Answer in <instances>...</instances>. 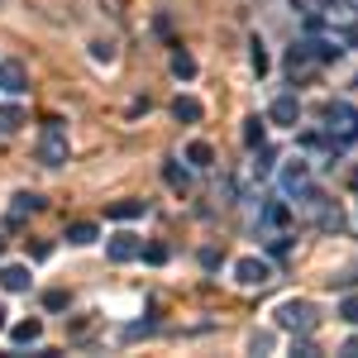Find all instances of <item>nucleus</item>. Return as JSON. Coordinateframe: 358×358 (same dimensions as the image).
Wrapping results in <instances>:
<instances>
[{
  "mask_svg": "<svg viewBox=\"0 0 358 358\" xmlns=\"http://www.w3.org/2000/svg\"><path fill=\"white\" fill-rule=\"evenodd\" d=\"M38 158L48 167H62L67 163V120H43V129H38Z\"/></svg>",
  "mask_w": 358,
  "mask_h": 358,
  "instance_id": "nucleus-1",
  "label": "nucleus"
},
{
  "mask_svg": "<svg viewBox=\"0 0 358 358\" xmlns=\"http://www.w3.org/2000/svg\"><path fill=\"white\" fill-rule=\"evenodd\" d=\"M325 138H330L334 148L358 138V110L349 106V101H334L330 110H325Z\"/></svg>",
  "mask_w": 358,
  "mask_h": 358,
  "instance_id": "nucleus-2",
  "label": "nucleus"
},
{
  "mask_svg": "<svg viewBox=\"0 0 358 358\" xmlns=\"http://www.w3.org/2000/svg\"><path fill=\"white\" fill-rule=\"evenodd\" d=\"M273 315H277V325L292 330V334H310L315 330V306L310 301H282Z\"/></svg>",
  "mask_w": 358,
  "mask_h": 358,
  "instance_id": "nucleus-3",
  "label": "nucleus"
},
{
  "mask_svg": "<svg viewBox=\"0 0 358 358\" xmlns=\"http://www.w3.org/2000/svg\"><path fill=\"white\" fill-rule=\"evenodd\" d=\"M234 282H239V287H268V282H273V268H268L263 258H239V263H234Z\"/></svg>",
  "mask_w": 358,
  "mask_h": 358,
  "instance_id": "nucleus-4",
  "label": "nucleus"
},
{
  "mask_svg": "<svg viewBox=\"0 0 358 358\" xmlns=\"http://www.w3.org/2000/svg\"><path fill=\"white\" fill-rule=\"evenodd\" d=\"M0 91H5V96H24V91H29L24 62H15V57H10V62H0Z\"/></svg>",
  "mask_w": 358,
  "mask_h": 358,
  "instance_id": "nucleus-5",
  "label": "nucleus"
},
{
  "mask_svg": "<svg viewBox=\"0 0 358 358\" xmlns=\"http://www.w3.org/2000/svg\"><path fill=\"white\" fill-rule=\"evenodd\" d=\"M106 253H110V263H134L138 253H143V244H138V234H115L110 244H106Z\"/></svg>",
  "mask_w": 358,
  "mask_h": 358,
  "instance_id": "nucleus-6",
  "label": "nucleus"
},
{
  "mask_svg": "<svg viewBox=\"0 0 358 358\" xmlns=\"http://www.w3.org/2000/svg\"><path fill=\"white\" fill-rule=\"evenodd\" d=\"M306 187H310V167H306L301 158H296V163H287V167H282V192H287V196H301Z\"/></svg>",
  "mask_w": 358,
  "mask_h": 358,
  "instance_id": "nucleus-7",
  "label": "nucleus"
},
{
  "mask_svg": "<svg viewBox=\"0 0 358 358\" xmlns=\"http://www.w3.org/2000/svg\"><path fill=\"white\" fill-rule=\"evenodd\" d=\"M38 210H43V196L38 192H20L15 201H10V224L29 220V215H38Z\"/></svg>",
  "mask_w": 358,
  "mask_h": 358,
  "instance_id": "nucleus-8",
  "label": "nucleus"
},
{
  "mask_svg": "<svg viewBox=\"0 0 358 358\" xmlns=\"http://www.w3.org/2000/svg\"><path fill=\"white\" fill-rule=\"evenodd\" d=\"M296 115H301L296 96H277L273 106H268V120H273V124H296Z\"/></svg>",
  "mask_w": 358,
  "mask_h": 358,
  "instance_id": "nucleus-9",
  "label": "nucleus"
},
{
  "mask_svg": "<svg viewBox=\"0 0 358 358\" xmlns=\"http://www.w3.org/2000/svg\"><path fill=\"white\" fill-rule=\"evenodd\" d=\"M29 282H34V277H29V268H20V263L0 268V287H5V292H29Z\"/></svg>",
  "mask_w": 358,
  "mask_h": 358,
  "instance_id": "nucleus-10",
  "label": "nucleus"
},
{
  "mask_svg": "<svg viewBox=\"0 0 358 358\" xmlns=\"http://www.w3.org/2000/svg\"><path fill=\"white\" fill-rule=\"evenodd\" d=\"M143 210H148V201H115V206H106L110 220H138Z\"/></svg>",
  "mask_w": 358,
  "mask_h": 358,
  "instance_id": "nucleus-11",
  "label": "nucleus"
},
{
  "mask_svg": "<svg viewBox=\"0 0 358 358\" xmlns=\"http://www.w3.org/2000/svg\"><path fill=\"white\" fill-rule=\"evenodd\" d=\"M172 115H177L182 124H196V120H201V101H196V96H177V101H172Z\"/></svg>",
  "mask_w": 358,
  "mask_h": 358,
  "instance_id": "nucleus-12",
  "label": "nucleus"
},
{
  "mask_svg": "<svg viewBox=\"0 0 358 358\" xmlns=\"http://www.w3.org/2000/svg\"><path fill=\"white\" fill-rule=\"evenodd\" d=\"M38 334H43V325L29 315V320H20V325L10 330V339H15V344H38Z\"/></svg>",
  "mask_w": 358,
  "mask_h": 358,
  "instance_id": "nucleus-13",
  "label": "nucleus"
},
{
  "mask_svg": "<svg viewBox=\"0 0 358 358\" xmlns=\"http://www.w3.org/2000/svg\"><path fill=\"white\" fill-rule=\"evenodd\" d=\"M187 163H192V167H210V163H215V148H210L206 138H196L192 148H187Z\"/></svg>",
  "mask_w": 358,
  "mask_h": 358,
  "instance_id": "nucleus-14",
  "label": "nucleus"
},
{
  "mask_svg": "<svg viewBox=\"0 0 358 358\" xmlns=\"http://www.w3.org/2000/svg\"><path fill=\"white\" fill-rule=\"evenodd\" d=\"M163 182L172 187V192H187V187H192V177H187V167H177V163H167V167H163Z\"/></svg>",
  "mask_w": 358,
  "mask_h": 358,
  "instance_id": "nucleus-15",
  "label": "nucleus"
},
{
  "mask_svg": "<svg viewBox=\"0 0 358 358\" xmlns=\"http://www.w3.org/2000/svg\"><path fill=\"white\" fill-rule=\"evenodd\" d=\"M24 124V110L20 106H0V134H15Z\"/></svg>",
  "mask_w": 358,
  "mask_h": 358,
  "instance_id": "nucleus-16",
  "label": "nucleus"
},
{
  "mask_svg": "<svg viewBox=\"0 0 358 358\" xmlns=\"http://www.w3.org/2000/svg\"><path fill=\"white\" fill-rule=\"evenodd\" d=\"M172 72H177L182 82H187V77H196V57L187 53V48H177V53H172Z\"/></svg>",
  "mask_w": 358,
  "mask_h": 358,
  "instance_id": "nucleus-17",
  "label": "nucleus"
},
{
  "mask_svg": "<svg viewBox=\"0 0 358 358\" xmlns=\"http://www.w3.org/2000/svg\"><path fill=\"white\" fill-rule=\"evenodd\" d=\"M287 220H292L287 201H268V206H263V224H287Z\"/></svg>",
  "mask_w": 358,
  "mask_h": 358,
  "instance_id": "nucleus-18",
  "label": "nucleus"
},
{
  "mask_svg": "<svg viewBox=\"0 0 358 358\" xmlns=\"http://www.w3.org/2000/svg\"><path fill=\"white\" fill-rule=\"evenodd\" d=\"M67 244H96V224H72V229H67Z\"/></svg>",
  "mask_w": 358,
  "mask_h": 358,
  "instance_id": "nucleus-19",
  "label": "nucleus"
},
{
  "mask_svg": "<svg viewBox=\"0 0 358 358\" xmlns=\"http://www.w3.org/2000/svg\"><path fill=\"white\" fill-rule=\"evenodd\" d=\"M244 143L248 148H263V120H248L244 124Z\"/></svg>",
  "mask_w": 358,
  "mask_h": 358,
  "instance_id": "nucleus-20",
  "label": "nucleus"
},
{
  "mask_svg": "<svg viewBox=\"0 0 358 358\" xmlns=\"http://www.w3.org/2000/svg\"><path fill=\"white\" fill-rule=\"evenodd\" d=\"M339 224H344L339 206H325V210H320V229H339Z\"/></svg>",
  "mask_w": 358,
  "mask_h": 358,
  "instance_id": "nucleus-21",
  "label": "nucleus"
},
{
  "mask_svg": "<svg viewBox=\"0 0 358 358\" xmlns=\"http://www.w3.org/2000/svg\"><path fill=\"white\" fill-rule=\"evenodd\" d=\"M339 315H344L349 325H358V296H344V301H339Z\"/></svg>",
  "mask_w": 358,
  "mask_h": 358,
  "instance_id": "nucleus-22",
  "label": "nucleus"
},
{
  "mask_svg": "<svg viewBox=\"0 0 358 358\" xmlns=\"http://www.w3.org/2000/svg\"><path fill=\"white\" fill-rule=\"evenodd\" d=\"M248 62H253V72H258V77L268 72V53H263V43H253V53H248Z\"/></svg>",
  "mask_w": 358,
  "mask_h": 358,
  "instance_id": "nucleus-23",
  "label": "nucleus"
},
{
  "mask_svg": "<svg viewBox=\"0 0 358 358\" xmlns=\"http://www.w3.org/2000/svg\"><path fill=\"white\" fill-rule=\"evenodd\" d=\"M43 306H48V310H62V306H67V292H43Z\"/></svg>",
  "mask_w": 358,
  "mask_h": 358,
  "instance_id": "nucleus-24",
  "label": "nucleus"
},
{
  "mask_svg": "<svg viewBox=\"0 0 358 358\" xmlns=\"http://www.w3.org/2000/svg\"><path fill=\"white\" fill-rule=\"evenodd\" d=\"M143 258H148V263H167V248L163 244H148V248H143Z\"/></svg>",
  "mask_w": 358,
  "mask_h": 358,
  "instance_id": "nucleus-25",
  "label": "nucleus"
},
{
  "mask_svg": "<svg viewBox=\"0 0 358 358\" xmlns=\"http://www.w3.org/2000/svg\"><path fill=\"white\" fill-rule=\"evenodd\" d=\"M91 57H96V62H110L115 48H110V43H91Z\"/></svg>",
  "mask_w": 358,
  "mask_h": 358,
  "instance_id": "nucleus-26",
  "label": "nucleus"
},
{
  "mask_svg": "<svg viewBox=\"0 0 358 358\" xmlns=\"http://www.w3.org/2000/svg\"><path fill=\"white\" fill-rule=\"evenodd\" d=\"M273 349V334H253V354H268Z\"/></svg>",
  "mask_w": 358,
  "mask_h": 358,
  "instance_id": "nucleus-27",
  "label": "nucleus"
},
{
  "mask_svg": "<svg viewBox=\"0 0 358 358\" xmlns=\"http://www.w3.org/2000/svg\"><path fill=\"white\" fill-rule=\"evenodd\" d=\"M292 354H296V358H320V349H315V344H296Z\"/></svg>",
  "mask_w": 358,
  "mask_h": 358,
  "instance_id": "nucleus-28",
  "label": "nucleus"
},
{
  "mask_svg": "<svg viewBox=\"0 0 358 358\" xmlns=\"http://www.w3.org/2000/svg\"><path fill=\"white\" fill-rule=\"evenodd\" d=\"M339 354H344V358H358V339H349V344H344Z\"/></svg>",
  "mask_w": 358,
  "mask_h": 358,
  "instance_id": "nucleus-29",
  "label": "nucleus"
},
{
  "mask_svg": "<svg viewBox=\"0 0 358 358\" xmlns=\"http://www.w3.org/2000/svg\"><path fill=\"white\" fill-rule=\"evenodd\" d=\"M344 5H349V10H358V0H344Z\"/></svg>",
  "mask_w": 358,
  "mask_h": 358,
  "instance_id": "nucleus-30",
  "label": "nucleus"
},
{
  "mask_svg": "<svg viewBox=\"0 0 358 358\" xmlns=\"http://www.w3.org/2000/svg\"><path fill=\"white\" fill-rule=\"evenodd\" d=\"M0 325H5V306H0Z\"/></svg>",
  "mask_w": 358,
  "mask_h": 358,
  "instance_id": "nucleus-31",
  "label": "nucleus"
},
{
  "mask_svg": "<svg viewBox=\"0 0 358 358\" xmlns=\"http://www.w3.org/2000/svg\"><path fill=\"white\" fill-rule=\"evenodd\" d=\"M0 253H5V239H0Z\"/></svg>",
  "mask_w": 358,
  "mask_h": 358,
  "instance_id": "nucleus-32",
  "label": "nucleus"
}]
</instances>
